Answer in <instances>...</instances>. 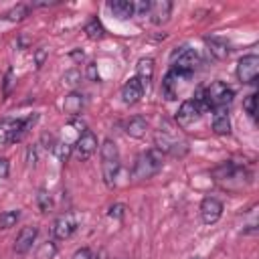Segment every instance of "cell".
Instances as JSON below:
<instances>
[{
    "mask_svg": "<svg viewBox=\"0 0 259 259\" xmlns=\"http://www.w3.org/2000/svg\"><path fill=\"white\" fill-rule=\"evenodd\" d=\"M212 176H214L217 182H221V184H223L225 188H229V190L243 188V186H247L249 180H251L249 170L243 168V166H239V164H235V162H231V160L225 162V164H221V166H217V168L212 170Z\"/></svg>",
    "mask_w": 259,
    "mask_h": 259,
    "instance_id": "obj_1",
    "label": "cell"
},
{
    "mask_svg": "<svg viewBox=\"0 0 259 259\" xmlns=\"http://www.w3.org/2000/svg\"><path fill=\"white\" fill-rule=\"evenodd\" d=\"M99 154H101V172H103V182L113 188L115 186V178H117V172H119V152H117V146L113 140H103L101 146H99Z\"/></svg>",
    "mask_w": 259,
    "mask_h": 259,
    "instance_id": "obj_2",
    "label": "cell"
},
{
    "mask_svg": "<svg viewBox=\"0 0 259 259\" xmlns=\"http://www.w3.org/2000/svg\"><path fill=\"white\" fill-rule=\"evenodd\" d=\"M164 166V154L158 152L156 148L152 150H146L142 152L138 158H136V164H134V170H132V176L136 180H148L152 176H156Z\"/></svg>",
    "mask_w": 259,
    "mask_h": 259,
    "instance_id": "obj_3",
    "label": "cell"
},
{
    "mask_svg": "<svg viewBox=\"0 0 259 259\" xmlns=\"http://www.w3.org/2000/svg\"><path fill=\"white\" fill-rule=\"evenodd\" d=\"M36 119H38L36 113H34V115H28V117H24V119H4V121L0 123L2 132H4V142H6V144H16V142H20V140L26 136V132L34 125Z\"/></svg>",
    "mask_w": 259,
    "mask_h": 259,
    "instance_id": "obj_4",
    "label": "cell"
},
{
    "mask_svg": "<svg viewBox=\"0 0 259 259\" xmlns=\"http://www.w3.org/2000/svg\"><path fill=\"white\" fill-rule=\"evenodd\" d=\"M200 65V57L194 49L190 47H180L172 53V69L182 73V75H192Z\"/></svg>",
    "mask_w": 259,
    "mask_h": 259,
    "instance_id": "obj_5",
    "label": "cell"
},
{
    "mask_svg": "<svg viewBox=\"0 0 259 259\" xmlns=\"http://www.w3.org/2000/svg\"><path fill=\"white\" fill-rule=\"evenodd\" d=\"M204 91H206V99H208V105H210L212 111L214 109H227V105L235 97V91L223 81L210 83L208 87H204Z\"/></svg>",
    "mask_w": 259,
    "mask_h": 259,
    "instance_id": "obj_6",
    "label": "cell"
},
{
    "mask_svg": "<svg viewBox=\"0 0 259 259\" xmlns=\"http://www.w3.org/2000/svg\"><path fill=\"white\" fill-rule=\"evenodd\" d=\"M259 75V57L255 53L245 55L243 59H239L237 63V77L243 85H253L257 81Z\"/></svg>",
    "mask_w": 259,
    "mask_h": 259,
    "instance_id": "obj_7",
    "label": "cell"
},
{
    "mask_svg": "<svg viewBox=\"0 0 259 259\" xmlns=\"http://www.w3.org/2000/svg\"><path fill=\"white\" fill-rule=\"evenodd\" d=\"M154 148L158 150V152H162V154H172V156H184L186 154V144L184 142H178L176 138H172L166 130L162 132H156V136H154Z\"/></svg>",
    "mask_w": 259,
    "mask_h": 259,
    "instance_id": "obj_8",
    "label": "cell"
},
{
    "mask_svg": "<svg viewBox=\"0 0 259 259\" xmlns=\"http://www.w3.org/2000/svg\"><path fill=\"white\" fill-rule=\"evenodd\" d=\"M95 150H97V136H95L91 130H85V132L77 138V142L73 144V156H75L79 162L89 160V158L95 154Z\"/></svg>",
    "mask_w": 259,
    "mask_h": 259,
    "instance_id": "obj_9",
    "label": "cell"
},
{
    "mask_svg": "<svg viewBox=\"0 0 259 259\" xmlns=\"http://www.w3.org/2000/svg\"><path fill=\"white\" fill-rule=\"evenodd\" d=\"M77 227H79L77 217H75L73 212H63V214H59V217L55 219V223H53V227H51V233H53L55 239L65 241V239H69V237L77 231Z\"/></svg>",
    "mask_w": 259,
    "mask_h": 259,
    "instance_id": "obj_10",
    "label": "cell"
},
{
    "mask_svg": "<svg viewBox=\"0 0 259 259\" xmlns=\"http://www.w3.org/2000/svg\"><path fill=\"white\" fill-rule=\"evenodd\" d=\"M200 115H202V111H200V107L194 103V99H186V101L180 103V107H178V111H176V123H178L180 127H188V125L196 123V121L200 119Z\"/></svg>",
    "mask_w": 259,
    "mask_h": 259,
    "instance_id": "obj_11",
    "label": "cell"
},
{
    "mask_svg": "<svg viewBox=\"0 0 259 259\" xmlns=\"http://www.w3.org/2000/svg\"><path fill=\"white\" fill-rule=\"evenodd\" d=\"M223 217V202L214 196H206L200 202V219L204 225H214Z\"/></svg>",
    "mask_w": 259,
    "mask_h": 259,
    "instance_id": "obj_12",
    "label": "cell"
},
{
    "mask_svg": "<svg viewBox=\"0 0 259 259\" xmlns=\"http://www.w3.org/2000/svg\"><path fill=\"white\" fill-rule=\"evenodd\" d=\"M36 235H38V229L36 227H22L20 233L16 235V241H14V253L16 255H26L30 249H32V243L36 241Z\"/></svg>",
    "mask_w": 259,
    "mask_h": 259,
    "instance_id": "obj_13",
    "label": "cell"
},
{
    "mask_svg": "<svg viewBox=\"0 0 259 259\" xmlns=\"http://www.w3.org/2000/svg\"><path fill=\"white\" fill-rule=\"evenodd\" d=\"M144 91H146V85L138 79V77H132L123 87H121V101L125 105H134L138 103L142 97H144Z\"/></svg>",
    "mask_w": 259,
    "mask_h": 259,
    "instance_id": "obj_14",
    "label": "cell"
},
{
    "mask_svg": "<svg viewBox=\"0 0 259 259\" xmlns=\"http://www.w3.org/2000/svg\"><path fill=\"white\" fill-rule=\"evenodd\" d=\"M184 79H188V75H182V73L170 69V71L166 73L164 81H162V95H164L168 101L176 99V97H178V83L184 81Z\"/></svg>",
    "mask_w": 259,
    "mask_h": 259,
    "instance_id": "obj_15",
    "label": "cell"
},
{
    "mask_svg": "<svg viewBox=\"0 0 259 259\" xmlns=\"http://www.w3.org/2000/svg\"><path fill=\"white\" fill-rule=\"evenodd\" d=\"M170 12H172V2H170V0L150 2V12H148V16H150V20H152L154 24H158V26H160V24L168 22Z\"/></svg>",
    "mask_w": 259,
    "mask_h": 259,
    "instance_id": "obj_16",
    "label": "cell"
},
{
    "mask_svg": "<svg viewBox=\"0 0 259 259\" xmlns=\"http://www.w3.org/2000/svg\"><path fill=\"white\" fill-rule=\"evenodd\" d=\"M204 42H206V47H208L210 57H212V59H217V61H225V59L229 57V53H231L229 42H227V40H223V38H210V36H206V38H204Z\"/></svg>",
    "mask_w": 259,
    "mask_h": 259,
    "instance_id": "obj_17",
    "label": "cell"
},
{
    "mask_svg": "<svg viewBox=\"0 0 259 259\" xmlns=\"http://www.w3.org/2000/svg\"><path fill=\"white\" fill-rule=\"evenodd\" d=\"M83 105H85L83 95L77 93V91H71V93L65 97V101H63V111H65L67 115H71V117H77V115L83 111Z\"/></svg>",
    "mask_w": 259,
    "mask_h": 259,
    "instance_id": "obj_18",
    "label": "cell"
},
{
    "mask_svg": "<svg viewBox=\"0 0 259 259\" xmlns=\"http://www.w3.org/2000/svg\"><path fill=\"white\" fill-rule=\"evenodd\" d=\"M212 132L217 136L231 134V119H229L227 109H214V115H212Z\"/></svg>",
    "mask_w": 259,
    "mask_h": 259,
    "instance_id": "obj_19",
    "label": "cell"
},
{
    "mask_svg": "<svg viewBox=\"0 0 259 259\" xmlns=\"http://www.w3.org/2000/svg\"><path fill=\"white\" fill-rule=\"evenodd\" d=\"M107 6L111 10V14L119 20H127L134 16V2H130V0H113Z\"/></svg>",
    "mask_w": 259,
    "mask_h": 259,
    "instance_id": "obj_20",
    "label": "cell"
},
{
    "mask_svg": "<svg viewBox=\"0 0 259 259\" xmlns=\"http://www.w3.org/2000/svg\"><path fill=\"white\" fill-rule=\"evenodd\" d=\"M146 130H148V121L142 117V115H134V117H130L127 119V123H125V134L130 136V138H144L146 136Z\"/></svg>",
    "mask_w": 259,
    "mask_h": 259,
    "instance_id": "obj_21",
    "label": "cell"
},
{
    "mask_svg": "<svg viewBox=\"0 0 259 259\" xmlns=\"http://www.w3.org/2000/svg\"><path fill=\"white\" fill-rule=\"evenodd\" d=\"M136 77L144 83V85H148L150 81H152V77H154V59H150V57H146V59H140L138 61V65H136Z\"/></svg>",
    "mask_w": 259,
    "mask_h": 259,
    "instance_id": "obj_22",
    "label": "cell"
},
{
    "mask_svg": "<svg viewBox=\"0 0 259 259\" xmlns=\"http://www.w3.org/2000/svg\"><path fill=\"white\" fill-rule=\"evenodd\" d=\"M28 14H30V6H28V4H16V6H12L10 10L4 12V18L10 20V22H20V20H24Z\"/></svg>",
    "mask_w": 259,
    "mask_h": 259,
    "instance_id": "obj_23",
    "label": "cell"
},
{
    "mask_svg": "<svg viewBox=\"0 0 259 259\" xmlns=\"http://www.w3.org/2000/svg\"><path fill=\"white\" fill-rule=\"evenodd\" d=\"M85 34H87L91 40L103 38V36H105V28H103L101 20H99V18H91V20L85 24Z\"/></svg>",
    "mask_w": 259,
    "mask_h": 259,
    "instance_id": "obj_24",
    "label": "cell"
},
{
    "mask_svg": "<svg viewBox=\"0 0 259 259\" xmlns=\"http://www.w3.org/2000/svg\"><path fill=\"white\" fill-rule=\"evenodd\" d=\"M18 219H20V210H18V208L0 212V231H8V229H12V227L18 223Z\"/></svg>",
    "mask_w": 259,
    "mask_h": 259,
    "instance_id": "obj_25",
    "label": "cell"
},
{
    "mask_svg": "<svg viewBox=\"0 0 259 259\" xmlns=\"http://www.w3.org/2000/svg\"><path fill=\"white\" fill-rule=\"evenodd\" d=\"M57 253H59V249H57L55 241H45V243L38 245L34 257H36V259H55Z\"/></svg>",
    "mask_w": 259,
    "mask_h": 259,
    "instance_id": "obj_26",
    "label": "cell"
},
{
    "mask_svg": "<svg viewBox=\"0 0 259 259\" xmlns=\"http://www.w3.org/2000/svg\"><path fill=\"white\" fill-rule=\"evenodd\" d=\"M36 204H38V208H40V212H51V208H53V198H51V194H49V190L47 188H38V192H36Z\"/></svg>",
    "mask_w": 259,
    "mask_h": 259,
    "instance_id": "obj_27",
    "label": "cell"
},
{
    "mask_svg": "<svg viewBox=\"0 0 259 259\" xmlns=\"http://www.w3.org/2000/svg\"><path fill=\"white\" fill-rule=\"evenodd\" d=\"M53 154H55L61 162H67L69 156L73 154V146L67 144V142H59V140H57V144H55V148H53Z\"/></svg>",
    "mask_w": 259,
    "mask_h": 259,
    "instance_id": "obj_28",
    "label": "cell"
},
{
    "mask_svg": "<svg viewBox=\"0 0 259 259\" xmlns=\"http://www.w3.org/2000/svg\"><path fill=\"white\" fill-rule=\"evenodd\" d=\"M243 109L251 119H255V115H257V93H249L243 99Z\"/></svg>",
    "mask_w": 259,
    "mask_h": 259,
    "instance_id": "obj_29",
    "label": "cell"
},
{
    "mask_svg": "<svg viewBox=\"0 0 259 259\" xmlns=\"http://www.w3.org/2000/svg\"><path fill=\"white\" fill-rule=\"evenodd\" d=\"M79 83H81V73H79L77 69H69V71H65V75H63V85L75 89Z\"/></svg>",
    "mask_w": 259,
    "mask_h": 259,
    "instance_id": "obj_30",
    "label": "cell"
},
{
    "mask_svg": "<svg viewBox=\"0 0 259 259\" xmlns=\"http://www.w3.org/2000/svg\"><path fill=\"white\" fill-rule=\"evenodd\" d=\"M107 214H109V219H117V221H121L123 214H125V204H121V202L111 204L109 210H107Z\"/></svg>",
    "mask_w": 259,
    "mask_h": 259,
    "instance_id": "obj_31",
    "label": "cell"
},
{
    "mask_svg": "<svg viewBox=\"0 0 259 259\" xmlns=\"http://www.w3.org/2000/svg\"><path fill=\"white\" fill-rule=\"evenodd\" d=\"M150 12V2L148 0H138L134 2V14L136 16H146Z\"/></svg>",
    "mask_w": 259,
    "mask_h": 259,
    "instance_id": "obj_32",
    "label": "cell"
},
{
    "mask_svg": "<svg viewBox=\"0 0 259 259\" xmlns=\"http://www.w3.org/2000/svg\"><path fill=\"white\" fill-rule=\"evenodd\" d=\"M85 77H87L89 81H93V83L99 81V71H97V65H95V63H87V67H85Z\"/></svg>",
    "mask_w": 259,
    "mask_h": 259,
    "instance_id": "obj_33",
    "label": "cell"
},
{
    "mask_svg": "<svg viewBox=\"0 0 259 259\" xmlns=\"http://www.w3.org/2000/svg\"><path fill=\"white\" fill-rule=\"evenodd\" d=\"M47 49H36L34 51V65H36V69H40L42 65H45V61H47Z\"/></svg>",
    "mask_w": 259,
    "mask_h": 259,
    "instance_id": "obj_34",
    "label": "cell"
},
{
    "mask_svg": "<svg viewBox=\"0 0 259 259\" xmlns=\"http://www.w3.org/2000/svg\"><path fill=\"white\" fill-rule=\"evenodd\" d=\"M12 83H14V71H12V69H8V71H6V75H4V95H10Z\"/></svg>",
    "mask_w": 259,
    "mask_h": 259,
    "instance_id": "obj_35",
    "label": "cell"
},
{
    "mask_svg": "<svg viewBox=\"0 0 259 259\" xmlns=\"http://www.w3.org/2000/svg\"><path fill=\"white\" fill-rule=\"evenodd\" d=\"M36 158H38L36 146H28V150H26V164H28V166H34V164H36Z\"/></svg>",
    "mask_w": 259,
    "mask_h": 259,
    "instance_id": "obj_36",
    "label": "cell"
},
{
    "mask_svg": "<svg viewBox=\"0 0 259 259\" xmlns=\"http://www.w3.org/2000/svg\"><path fill=\"white\" fill-rule=\"evenodd\" d=\"M91 257H93V253H91L87 247H81V249H77V251L73 253L71 259H91Z\"/></svg>",
    "mask_w": 259,
    "mask_h": 259,
    "instance_id": "obj_37",
    "label": "cell"
},
{
    "mask_svg": "<svg viewBox=\"0 0 259 259\" xmlns=\"http://www.w3.org/2000/svg\"><path fill=\"white\" fill-rule=\"evenodd\" d=\"M40 142H42V144H45V148H47V150H51V152H53V148H55V144H57V140H55L51 134H42Z\"/></svg>",
    "mask_w": 259,
    "mask_h": 259,
    "instance_id": "obj_38",
    "label": "cell"
},
{
    "mask_svg": "<svg viewBox=\"0 0 259 259\" xmlns=\"http://www.w3.org/2000/svg\"><path fill=\"white\" fill-rule=\"evenodd\" d=\"M8 160L6 158H0V178H6L8 176Z\"/></svg>",
    "mask_w": 259,
    "mask_h": 259,
    "instance_id": "obj_39",
    "label": "cell"
},
{
    "mask_svg": "<svg viewBox=\"0 0 259 259\" xmlns=\"http://www.w3.org/2000/svg\"><path fill=\"white\" fill-rule=\"evenodd\" d=\"M71 59L77 61V63H81V61L85 59V53H83L81 49H75V51H71Z\"/></svg>",
    "mask_w": 259,
    "mask_h": 259,
    "instance_id": "obj_40",
    "label": "cell"
},
{
    "mask_svg": "<svg viewBox=\"0 0 259 259\" xmlns=\"http://www.w3.org/2000/svg\"><path fill=\"white\" fill-rule=\"evenodd\" d=\"M91 259H109V257H107V253H105V249H101V251H99L97 255H93Z\"/></svg>",
    "mask_w": 259,
    "mask_h": 259,
    "instance_id": "obj_41",
    "label": "cell"
},
{
    "mask_svg": "<svg viewBox=\"0 0 259 259\" xmlns=\"http://www.w3.org/2000/svg\"><path fill=\"white\" fill-rule=\"evenodd\" d=\"M113 259H125V257H113Z\"/></svg>",
    "mask_w": 259,
    "mask_h": 259,
    "instance_id": "obj_42",
    "label": "cell"
},
{
    "mask_svg": "<svg viewBox=\"0 0 259 259\" xmlns=\"http://www.w3.org/2000/svg\"><path fill=\"white\" fill-rule=\"evenodd\" d=\"M192 259H198V257H192Z\"/></svg>",
    "mask_w": 259,
    "mask_h": 259,
    "instance_id": "obj_43",
    "label": "cell"
}]
</instances>
